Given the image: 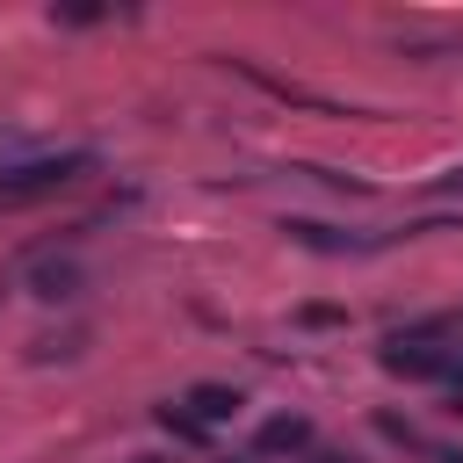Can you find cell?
Masks as SVG:
<instances>
[{"mask_svg": "<svg viewBox=\"0 0 463 463\" xmlns=\"http://www.w3.org/2000/svg\"><path fill=\"white\" fill-rule=\"evenodd\" d=\"M449 188H456V195H463V174H456V181H449Z\"/></svg>", "mask_w": 463, "mask_h": 463, "instance_id": "obj_5", "label": "cell"}, {"mask_svg": "<svg viewBox=\"0 0 463 463\" xmlns=\"http://www.w3.org/2000/svg\"><path fill=\"white\" fill-rule=\"evenodd\" d=\"M304 434H311L304 420H268V427H260V449H297Z\"/></svg>", "mask_w": 463, "mask_h": 463, "instance_id": "obj_4", "label": "cell"}, {"mask_svg": "<svg viewBox=\"0 0 463 463\" xmlns=\"http://www.w3.org/2000/svg\"><path fill=\"white\" fill-rule=\"evenodd\" d=\"M94 159L87 152H51V159H14V166H0V203H29V195H51V188H65V181H80Z\"/></svg>", "mask_w": 463, "mask_h": 463, "instance_id": "obj_1", "label": "cell"}, {"mask_svg": "<svg viewBox=\"0 0 463 463\" xmlns=\"http://www.w3.org/2000/svg\"><path fill=\"white\" fill-rule=\"evenodd\" d=\"M383 369L391 376H449V347H405V340H391Z\"/></svg>", "mask_w": 463, "mask_h": 463, "instance_id": "obj_2", "label": "cell"}, {"mask_svg": "<svg viewBox=\"0 0 463 463\" xmlns=\"http://www.w3.org/2000/svg\"><path fill=\"white\" fill-rule=\"evenodd\" d=\"M188 405H195V420H232V412H239V398H232V391H217V383L188 391Z\"/></svg>", "mask_w": 463, "mask_h": 463, "instance_id": "obj_3", "label": "cell"}]
</instances>
